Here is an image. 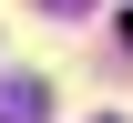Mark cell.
I'll list each match as a JSON object with an SVG mask.
<instances>
[{"label":"cell","mask_w":133,"mask_h":123,"mask_svg":"<svg viewBox=\"0 0 133 123\" xmlns=\"http://www.w3.org/2000/svg\"><path fill=\"white\" fill-rule=\"evenodd\" d=\"M51 10H82V0H51Z\"/></svg>","instance_id":"7a4b0ae2"},{"label":"cell","mask_w":133,"mask_h":123,"mask_svg":"<svg viewBox=\"0 0 133 123\" xmlns=\"http://www.w3.org/2000/svg\"><path fill=\"white\" fill-rule=\"evenodd\" d=\"M41 113H51V92L31 72H10V82H0V123H41Z\"/></svg>","instance_id":"6da1fadb"}]
</instances>
